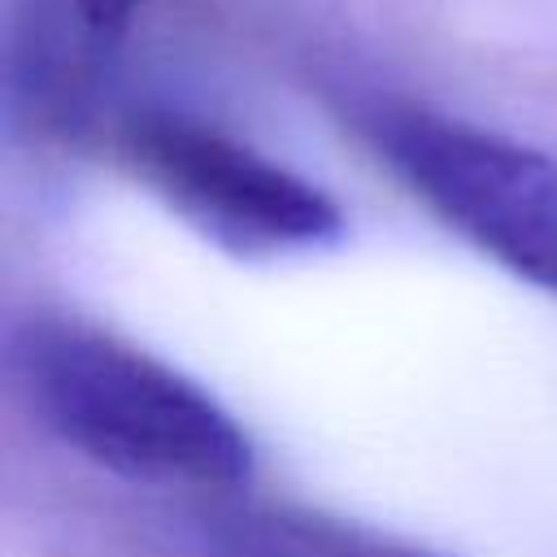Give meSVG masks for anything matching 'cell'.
I'll use <instances>...</instances> for the list:
<instances>
[{
    "mask_svg": "<svg viewBox=\"0 0 557 557\" xmlns=\"http://www.w3.org/2000/svg\"><path fill=\"white\" fill-rule=\"evenodd\" d=\"M9 366L30 413L109 474L200 492L252 474L244 426L196 379L109 331L26 318L9 339Z\"/></svg>",
    "mask_w": 557,
    "mask_h": 557,
    "instance_id": "1",
    "label": "cell"
},
{
    "mask_svg": "<svg viewBox=\"0 0 557 557\" xmlns=\"http://www.w3.org/2000/svg\"><path fill=\"white\" fill-rule=\"evenodd\" d=\"M357 131L470 248L557 296V161L413 100H357Z\"/></svg>",
    "mask_w": 557,
    "mask_h": 557,
    "instance_id": "2",
    "label": "cell"
},
{
    "mask_svg": "<svg viewBox=\"0 0 557 557\" xmlns=\"http://www.w3.org/2000/svg\"><path fill=\"white\" fill-rule=\"evenodd\" d=\"M122 152L139 183L235 257H292L344 239V213L318 183L200 117L135 113L122 126Z\"/></svg>",
    "mask_w": 557,
    "mask_h": 557,
    "instance_id": "3",
    "label": "cell"
},
{
    "mask_svg": "<svg viewBox=\"0 0 557 557\" xmlns=\"http://www.w3.org/2000/svg\"><path fill=\"white\" fill-rule=\"evenodd\" d=\"M144 0H17L9 39L13 113L65 135L96 109Z\"/></svg>",
    "mask_w": 557,
    "mask_h": 557,
    "instance_id": "4",
    "label": "cell"
},
{
    "mask_svg": "<svg viewBox=\"0 0 557 557\" xmlns=\"http://www.w3.org/2000/svg\"><path fill=\"white\" fill-rule=\"evenodd\" d=\"M191 557H405V553H383L366 535L287 513V509H252V505H231V509H209L196 518L187 535Z\"/></svg>",
    "mask_w": 557,
    "mask_h": 557,
    "instance_id": "5",
    "label": "cell"
},
{
    "mask_svg": "<svg viewBox=\"0 0 557 557\" xmlns=\"http://www.w3.org/2000/svg\"><path fill=\"white\" fill-rule=\"evenodd\" d=\"M405 557H409V553H405Z\"/></svg>",
    "mask_w": 557,
    "mask_h": 557,
    "instance_id": "6",
    "label": "cell"
}]
</instances>
